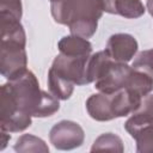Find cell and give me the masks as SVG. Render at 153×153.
Returning <instances> with one entry per match:
<instances>
[{"label": "cell", "mask_w": 153, "mask_h": 153, "mask_svg": "<svg viewBox=\"0 0 153 153\" xmlns=\"http://www.w3.org/2000/svg\"><path fill=\"white\" fill-rule=\"evenodd\" d=\"M1 93L18 110L30 116H50L59 109V102L44 91H41L36 76L27 71L10 79V82L2 86Z\"/></svg>", "instance_id": "obj_1"}, {"label": "cell", "mask_w": 153, "mask_h": 153, "mask_svg": "<svg viewBox=\"0 0 153 153\" xmlns=\"http://www.w3.org/2000/svg\"><path fill=\"white\" fill-rule=\"evenodd\" d=\"M102 0H53L51 12L56 22L71 27L73 35L90 37L103 11Z\"/></svg>", "instance_id": "obj_2"}, {"label": "cell", "mask_w": 153, "mask_h": 153, "mask_svg": "<svg viewBox=\"0 0 153 153\" xmlns=\"http://www.w3.org/2000/svg\"><path fill=\"white\" fill-rule=\"evenodd\" d=\"M140 98L128 88L118 90L116 93L94 94L87 100V110L93 118L106 121L134 111L141 103Z\"/></svg>", "instance_id": "obj_3"}, {"label": "cell", "mask_w": 153, "mask_h": 153, "mask_svg": "<svg viewBox=\"0 0 153 153\" xmlns=\"http://www.w3.org/2000/svg\"><path fill=\"white\" fill-rule=\"evenodd\" d=\"M26 55L24 45L17 43L2 42L1 44V72L8 78L13 79L25 72Z\"/></svg>", "instance_id": "obj_4"}, {"label": "cell", "mask_w": 153, "mask_h": 153, "mask_svg": "<svg viewBox=\"0 0 153 153\" xmlns=\"http://www.w3.org/2000/svg\"><path fill=\"white\" fill-rule=\"evenodd\" d=\"M61 133L50 131V140L55 147L61 149H69L76 146H80L82 142V130L81 128L72 122H61L55 126Z\"/></svg>", "instance_id": "obj_5"}, {"label": "cell", "mask_w": 153, "mask_h": 153, "mask_svg": "<svg viewBox=\"0 0 153 153\" xmlns=\"http://www.w3.org/2000/svg\"><path fill=\"white\" fill-rule=\"evenodd\" d=\"M136 48L137 44L131 36L115 35L108 42V48L105 51L112 60L117 62H123L131 59V56L136 51Z\"/></svg>", "instance_id": "obj_6"}, {"label": "cell", "mask_w": 153, "mask_h": 153, "mask_svg": "<svg viewBox=\"0 0 153 153\" xmlns=\"http://www.w3.org/2000/svg\"><path fill=\"white\" fill-rule=\"evenodd\" d=\"M147 126H153V96L147 97L134 110L133 117L126 123V129L133 136L137 130Z\"/></svg>", "instance_id": "obj_7"}, {"label": "cell", "mask_w": 153, "mask_h": 153, "mask_svg": "<svg viewBox=\"0 0 153 153\" xmlns=\"http://www.w3.org/2000/svg\"><path fill=\"white\" fill-rule=\"evenodd\" d=\"M103 8L110 13H118L128 18L140 17L143 13V6L139 0H102Z\"/></svg>", "instance_id": "obj_8"}, {"label": "cell", "mask_w": 153, "mask_h": 153, "mask_svg": "<svg viewBox=\"0 0 153 153\" xmlns=\"http://www.w3.org/2000/svg\"><path fill=\"white\" fill-rule=\"evenodd\" d=\"M134 69L146 73L151 78H153V49L142 51L137 59L133 63Z\"/></svg>", "instance_id": "obj_9"}, {"label": "cell", "mask_w": 153, "mask_h": 153, "mask_svg": "<svg viewBox=\"0 0 153 153\" xmlns=\"http://www.w3.org/2000/svg\"><path fill=\"white\" fill-rule=\"evenodd\" d=\"M147 6H148V8H149L151 14L153 16V0H148V1H147Z\"/></svg>", "instance_id": "obj_10"}, {"label": "cell", "mask_w": 153, "mask_h": 153, "mask_svg": "<svg viewBox=\"0 0 153 153\" xmlns=\"http://www.w3.org/2000/svg\"><path fill=\"white\" fill-rule=\"evenodd\" d=\"M11 1H20V0H1V2H11Z\"/></svg>", "instance_id": "obj_11"}, {"label": "cell", "mask_w": 153, "mask_h": 153, "mask_svg": "<svg viewBox=\"0 0 153 153\" xmlns=\"http://www.w3.org/2000/svg\"><path fill=\"white\" fill-rule=\"evenodd\" d=\"M51 1H53V0H51Z\"/></svg>", "instance_id": "obj_12"}]
</instances>
